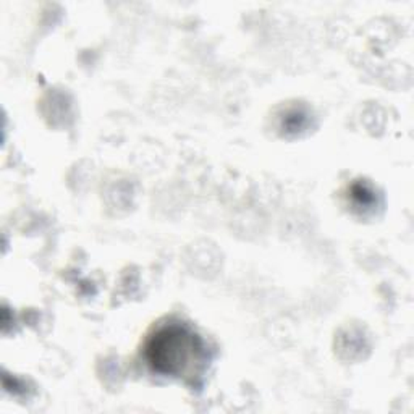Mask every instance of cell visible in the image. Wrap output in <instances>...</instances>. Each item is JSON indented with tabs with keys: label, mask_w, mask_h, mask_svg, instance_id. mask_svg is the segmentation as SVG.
<instances>
[{
	"label": "cell",
	"mask_w": 414,
	"mask_h": 414,
	"mask_svg": "<svg viewBox=\"0 0 414 414\" xmlns=\"http://www.w3.org/2000/svg\"><path fill=\"white\" fill-rule=\"evenodd\" d=\"M309 113L303 107H293V109H288L283 113L280 127L287 134H297L304 132L309 127Z\"/></svg>",
	"instance_id": "obj_2"
},
{
	"label": "cell",
	"mask_w": 414,
	"mask_h": 414,
	"mask_svg": "<svg viewBox=\"0 0 414 414\" xmlns=\"http://www.w3.org/2000/svg\"><path fill=\"white\" fill-rule=\"evenodd\" d=\"M350 197L353 201V206L356 209H361L362 212L374 211V207L377 206V196L369 185L364 181H358L351 186Z\"/></svg>",
	"instance_id": "obj_3"
},
{
	"label": "cell",
	"mask_w": 414,
	"mask_h": 414,
	"mask_svg": "<svg viewBox=\"0 0 414 414\" xmlns=\"http://www.w3.org/2000/svg\"><path fill=\"white\" fill-rule=\"evenodd\" d=\"M144 358L159 376L195 381L206 369L209 353L207 345L192 328L170 322L147 338Z\"/></svg>",
	"instance_id": "obj_1"
}]
</instances>
